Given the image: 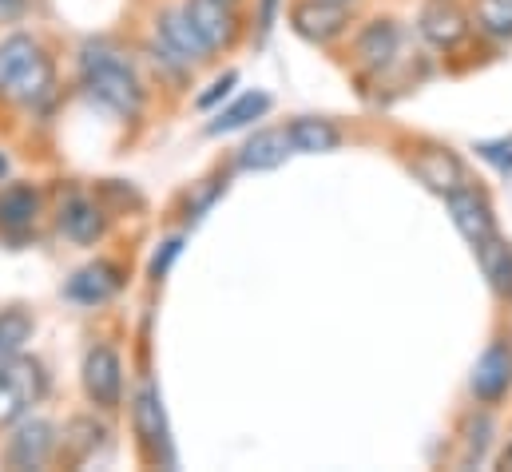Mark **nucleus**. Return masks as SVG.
I'll return each mask as SVG.
<instances>
[{
  "label": "nucleus",
  "instance_id": "26",
  "mask_svg": "<svg viewBox=\"0 0 512 472\" xmlns=\"http://www.w3.org/2000/svg\"><path fill=\"white\" fill-rule=\"evenodd\" d=\"M36 338V314L28 306H4L0 310V361L28 350Z\"/></svg>",
  "mask_w": 512,
  "mask_h": 472
},
{
  "label": "nucleus",
  "instance_id": "15",
  "mask_svg": "<svg viewBox=\"0 0 512 472\" xmlns=\"http://www.w3.org/2000/svg\"><path fill=\"white\" fill-rule=\"evenodd\" d=\"M56 88H60V80H56V56L48 48H40L28 60V68L8 84V92L0 96V104H8L16 112H40L48 100H56Z\"/></svg>",
  "mask_w": 512,
  "mask_h": 472
},
{
  "label": "nucleus",
  "instance_id": "23",
  "mask_svg": "<svg viewBox=\"0 0 512 472\" xmlns=\"http://www.w3.org/2000/svg\"><path fill=\"white\" fill-rule=\"evenodd\" d=\"M270 108H274L270 92H262V88H255V92H243L239 100H231L227 108H219V112H215V119L207 123V135L215 139V135H231V131H243V127H251L255 119L266 116Z\"/></svg>",
  "mask_w": 512,
  "mask_h": 472
},
{
  "label": "nucleus",
  "instance_id": "17",
  "mask_svg": "<svg viewBox=\"0 0 512 472\" xmlns=\"http://www.w3.org/2000/svg\"><path fill=\"white\" fill-rule=\"evenodd\" d=\"M124 286H128L124 262H116V258H96V262H88V266H80V270L72 274V282L64 286V294H68L76 306L96 310V306L112 302Z\"/></svg>",
  "mask_w": 512,
  "mask_h": 472
},
{
  "label": "nucleus",
  "instance_id": "29",
  "mask_svg": "<svg viewBox=\"0 0 512 472\" xmlns=\"http://www.w3.org/2000/svg\"><path fill=\"white\" fill-rule=\"evenodd\" d=\"M235 84H239V72H223V76L211 84V92H203V96L195 100V108H199V112H211L219 100H227V96H231V88H235Z\"/></svg>",
  "mask_w": 512,
  "mask_h": 472
},
{
  "label": "nucleus",
  "instance_id": "20",
  "mask_svg": "<svg viewBox=\"0 0 512 472\" xmlns=\"http://www.w3.org/2000/svg\"><path fill=\"white\" fill-rule=\"evenodd\" d=\"M290 155H294V147H290L286 123H282V127H258L255 135L239 147L235 167L247 171V175H262V171H278Z\"/></svg>",
  "mask_w": 512,
  "mask_h": 472
},
{
  "label": "nucleus",
  "instance_id": "8",
  "mask_svg": "<svg viewBox=\"0 0 512 472\" xmlns=\"http://www.w3.org/2000/svg\"><path fill=\"white\" fill-rule=\"evenodd\" d=\"M354 12L358 8H346V4H334V0H290L286 24L298 40H306L314 48H334L354 32V24H358Z\"/></svg>",
  "mask_w": 512,
  "mask_h": 472
},
{
  "label": "nucleus",
  "instance_id": "13",
  "mask_svg": "<svg viewBox=\"0 0 512 472\" xmlns=\"http://www.w3.org/2000/svg\"><path fill=\"white\" fill-rule=\"evenodd\" d=\"M445 211H449L457 235L465 238L469 246H477V242H485L489 235L501 231V227H497V207H493L489 191L477 187V183H465V187L449 191V195H445Z\"/></svg>",
  "mask_w": 512,
  "mask_h": 472
},
{
  "label": "nucleus",
  "instance_id": "1",
  "mask_svg": "<svg viewBox=\"0 0 512 472\" xmlns=\"http://www.w3.org/2000/svg\"><path fill=\"white\" fill-rule=\"evenodd\" d=\"M76 80L84 88V96L92 104H100L104 112L120 119H139L147 108V80L143 72L135 68L128 52L108 40V36H96V40H84L80 44V56H76Z\"/></svg>",
  "mask_w": 512,
  "mask_h": 472
},
{
  "label": "nucleus",
  "instance_id": "32",
  "mask_svg": "<svg viewBox=\"0 0 512 472\" xmlns=\"http://www.w3.org/2000/svg\"><path fill=\"white\" fill-rule=\"evenodd\" d=\"M179 242H183V238H167V242H163V254H155V258H151V282H163L167 266L179 258Z\"/></svg>",
  "mask_w": 512,
  "mask_h": 472
},
{
  "label": "nucleus",
  "instance_id": "33",
  "mask_svg": "<svg viewBox=\"0 0 512 472\" xmlns=\"http://www.w3.org/2000/svg\"><path fill=\"white\" fill-rule=\"evenodd\" d=\"M4 175H8V159L0 155V183H4Z\"/></svg>",
  "mask_w": 512,
  "mask_h": 472
},
{
  "label": "nucleus",
  "instance_id": "7",
  "mask_svg": "<svg viewBox=\"0 0 512 472\" xmlns=\"http://www.w3.org/2000/svg\"><path fill=\"white\" fill-rule=\"evenodd\" d=\"M397 60H401V20L397 16H374L362 28H354L350 68L358 80H382Z\"/></svg>",
  "mask_w": 512,
  "mask_h": 472
},
{
  "label": "nucleus",
  "instance_id": "12",
  "mask_svg": "<svg viewBox=\"0 0 512 472\" xmlns=\"http://www.w3.org/2000/svg\"><path fill=\"white\" fill-rule=\"evenodd\" d=\"M512 393V338L497 334L481 357L473 361V373H469V397L473 405H489L497 409L505 397Z\"/></svg>",
  "mask_w": 512,
  "mask_h": 472
},
{
  "label": "nucleus",
  "instance_id": "11",
  "mask_svg": "<svg viewBox=\"0 0 512 472\" xmlns=\"http://www.w3.org/2000/svg\"><path fill=\"white\" fill-rule=\"evenodd\" d=\"M44 215H48V203L36 183L16 179V183L0 187V242L20 246V242L36 238Z\"/></svg>",
  "mask_w": 512,
  "mask_h": 472
},
{
  "label": "nucleus",
  "instance_id": "34",
  "mask_svg": "<svg viewBox=\"0 0 512 472\" xmlns=\"http://www.w3.org/2000/svg\"><path fill=\"white\" fill-rule=\"evenodd\" d=\"M334 4H346V8H358L362 0H334Z\"/></svg>",
  "mask_w": 512,
  "mask_h": 472
},
{
  "label": "nucleus",
  "instance_id": "18",
  "mask_svg": "<svg viewBox=\"0 0 512 472\" xmlns=\"http://www.w3.org/2000/svg\"><path fill=\"white\" fill-rule=\"evenodd\" d=\"M108 445V425H104V413H76L60 425V449H56V465H88L100 449Z\"/></svg>",
  "mask_w": 512,
  "mask_h": 472
},
{
  "label": "nucleus",
  "instance_id": "22",
  "mask_svg": "<svg viewBox=\"0 0 512 472\" xmlns=\"http://www.w3.org/2000/svg\"><path fill=\"white\" fill-rule=\"evenodd\" d=\"M286 135H290L294 155H330L346 139L342 127L330 116H294L286 123Z\"/></svg>",
  "mask_w": 512,
  "mask_h": 472
},
{
  "label": "nucleus",
  "instance_id": "25",
  "mask_svg": "<svg viewBox=\"0 0 512 472\" xmlns=\"http://www.w3.org/2000/svg\"><path fill=\"white\" fill-rule=\"evenodd\" d=\"M40 36L28 32V28H8L0 32V96L8 92V84L28 68V60L40 52Z\"/></svg>",
  "mask_w": 512,
  "mask_h": 472
},
{
  "label": "nucleus",
  "instance_id": "21",
  "mask_svg": "<svg viewBox=\"0 0 512 472\" xmlns=\"http://www.w3.org/2000/svg\"><path fill=\"white\" fill-rule=\"evenodd\" d=\"M473 258H477V270H481L489 294L512 306V238H505L501 231L489 235L485 242L473 246Z\"/></svg>",
  "mask_w": 512,
  "mask_h": 472
},
{
  "label": "nucleus",
  "instance_id": "9",
  "mask_svg": "<svg viewBox=\"0 0 512 472\" xmlns=\"http://www.w3.org/2000/svg\"><path fill=\"white\" fill-rule=\"evenodd\" d=\"M413 24H417V36L441 56H453L477 36L473 12L465 8V0H421Z\"/></svg>",
  "mask_w": 512,
  "mask_h": 472
},
{
  "label": "nucleus",
  "instance_id": "24",
  "mask_svg": "<svg viewBox=\"0 0 512 472\" xmlns=\"http://www.w3.org/2000/svg\"><path fill=\"white\" fill-rule=\"evenodd\" d=\"M139 56H143V64L151 68V76L159 80V88H167V92H187V88L195 84V68H191V64H183L179 56H171L155 36H151V40H143Z\"/></svg>",
  "mask_w": 512,
  "mask_h": 472
},
{
  "label": "nucleus",
  "instance_id": "27",
  "mask_svg": "<svg viewBox=\"0 0 512 472\" xmlns=\"http://www.w3.org/2000/svg\"><path fill=\"white\" fill-rule=\"evenodd\" d=\"M469 12H473V28L485 40L497 44L512 40V0H469Z\"/></svg>",
  "mask_w": 512,
  "mask_h": 472
},
{
  "label": "nucleus",
  "instance_id": "19",
  "mask_svg": "<svg viewBox=\"0 0 512 472\" xmlns=\"http://www.w3.org/2000/svg\"><path fill=\"white\" fill-rule=\"evenodd\" d=\"M493 445H497V417H493L489 405H473L465 413L461 429H457V465L461 469L485 465L489 453H493Z\"/></svg>",
  "mask_w": 512,
  "mask_h": 472
},
{
  "label": "nucleus",
  "instance_id": "2",
  "mask_svg": "<svg viewBox=\"0 0 512 472\" xmlns=\"http://www.w3.org/2000/svg\"><path fill=\"white\" fill-rule=\"evenodd\" d=\"M52 389V373L36 354H16L0 361V437L20 417H28Z\"/></svg>",
  "mask_w": 512,
  "mask_h": 472
},
{
  "label": "nucleus",
  "instance_id": "31",
  "mask_svg": "<svg viewBox=\"0 0 512 472\" xmlns=\"http://www.w3.org/2000/svg\"><path fill=\"white\" fill-rule=\"evenodd\" d=\"M282 4H286V0H258L255 24H258V36H262V40H266V36L274 32V24H278V12H282Z\"/></svg>",
  "mask_w": 512,
  "mask_h": 472
},
{
  "label": "nucleus",
  "instance_id": "10",
  "mask_svg": "<svg viewBox=\"0 0 512 472\" xmlns=\"http://www.w3.org/2000/svg\"><path fill=\"white\" fill-rule=\"evenodd\" d=\"M191 28L199 32V40L211 48V56H227L243 44L247 36V20H243V8L239 4H227V0H179Z\"/></svg>",
  "mask_w": 512,
  "mask_h": 472
},
{
  "label": "nucleus",
  "instance_id": "4",
  "mask_svg": "<svg viewBox=\"0 0 512 472\" xmlns=\"http://www.w3.org/2000/svg\"><path fill=\"white\" fill-rule=\"evenodd\" d=\"M56 449H60V425L52 417H40L32 409L12 429H4L0 469H12V472L48 469V465H56Z\"/></svg>",
  "mask_w": 512,
  "mask_h": 472
},
{
  "label": "nucleus",
  "instance_id": "28",
  "mask_svg": "<svg viewBox=\"0 0 512 472\" xmlns=\"http://www.w3.org/2000/svg\"><path fill=\"white\" fill-rule=\"evenodd\" d=\"M36 12V0H0V32L28 24Z\"/></svg>",
  "mask_w": 512,
  "mask_h": 472
},
{
  "label": "nucleus",
  "instance_id": "30",
  "mask_svg": "<svg viewBox=\"0 0 512 472\" xmlns=\"http://www.w3.org/2000/svg\"><path fill=\"white\" fill-rule=\"evenodd\" d=\"M477 151H481V159H489V163H493L501 175H509V171H512V135H509V139H493V143H481Z\"/></svg>",
  "mask_w": 512,
  "mask_h": 472
},
{
  "label": "nucleus",
  "instance_id": "5",
  "mask_svg": "<svg viewBox=\"0 0 512 472\" xmlns=\"http://www.w3.org/2000/svg\"><path fill=\"white\" fill-rule=\"evenodd\" d=\"M128 417H131V437L139 449L143 465H171V433H167V417H163V397L159 385L151 377H143L128 397Z\"/></svg>",
  "mask_w": 512,
  "mask_h": 472
},
{
  "label": "nucleus",
  "instance_id": "14",
  "mask_svg": "<svg viewBox=\"0 0 512 472\" xmlns=\"http://www.w3.org/2000/svg\"><path fill=\"white\" fill-rule=\"evenodd\" d=\"M151 36H155L171 56H179L183 64H191L195 72L207 68V64L215 60L211 48H207V44L199 40V32L191 28L183 4H163V8L155 12V20H151Z\"/></svg>",
  "mask_w": 512,
  "mask_h": 472
},
{
  "label": "nucleus",
  "instance_id": "6",
  "mask_svg": "<svg viewBox=\"0 0 512 472\" xmlns=\"http://www.w3.org/2000/svg\"><path fill=\"white\" fill-rule=\"evenodd\" d=\"M80 389H84V401L104 417L124 409V393H128L124 357L112 342H92L84 350V357H80Z\"/></svg>",
  "mask_w": 512,
  "mask_h": 472
},
{
  "label": "nucleus",
  "instance_id": "3",
  "mask_svg": "<svg viewBox=\"0 0 512 472\" xmlns=\"http://www.w3.org/2000/svg\"><path fill=\"white\" fill-rule=\"evenodd\" d=\"M401 163H405V171H409L425 191H433V195H441V199H445L449 191L473 183L469 159H465L457 147L441 143V139H425V135L409 139V143L401 147Z\"/></svg>",
  "mask_w": 512,
  "mask_h": 472
},
{
  "label": "nucleus",
  "instance_id": "35",
  "mask_svg": "<svg viewBox=\"0 0 512 472\" xmlns=\"http://www.w3.org/2000/svg\"><path fill=\"white\" fill-rule=\"evenodd\" d=\"M227 4H239V8H243V0H227Z\"/></svg>",
  "mask_w": 512,
  "mask_h": 472
},
{
  "label": "nucleus",
  "instance_id": "16",
  "mask_svg": "<svg viewBox=\"0 0 512 472\" xmlns=\"http://www.w3.org/2000/svg\"><path fill=\"white\" fill-rule=\"evenodd\" d=\"M56 231L68 238L72 246H100L108 235V211L84 195V191H68L56 203Z\"/></svg>",
  "mask_w": 512,
  "mask_h": 472
}]
</instances>
